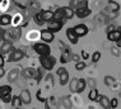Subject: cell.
<instances>
[{
	"label": "cell",
	"instance_id": "cell-1",
	"mask_svg": "<svg viewBox=\"0 0 121 109\" xmlns=\"http://www.w3.org/2000/svg\"><path fill=\"white\" fill-rule=\"evenodd\" d=\"M40 64L45 70L51 71L52 69L55 67V65H56V58H55L54 56H51V53L47 55V56H41L40 57Z\"/></svg>",
	"mask_w": 121,
	"mask_h": 109
},
{
	"label": "cell",
	"instance_id": "cell-2",
	"mask_svg": "<svg viewBox=\"0 0 121 109\" xmlns=\"http://www.w3.org/2000/svg\"><path fill=\"white\" fill-rule=\"evenodd\" d=\"M33 51H35L37 55H40V56H47V55L51 53L50 46H48V43H46V42H43V41L35 43V46H33Z\"/></svg>",
	"mask_w": 121,
	"mask_h": 109
},
{
	"label": "cell",
	"instance_id": "cell-3",
	"mask_svg": "<svg viewBox=\"0 0 121 109\" xmlns=\"http://www.w3.org/2000/svg\"><path fill=\"white\" fill-rule=\"evenodd\" d=\"M26 56L24 53V51H22V49H13V51L9 53L8 56V58H6V61L8 62H18V61H21L22 58H23Z\"/></svg>",
	"mask_w": 121,
	"mask_h": 109
},
{
	"label": "cell",
	"instance_id": "cell-4",
	"mask_svg": "<svg viewBox=\"0 0 121 109\" xmlns=\"http://www.w3.org/2000/svg\"><path fill=\"white\" fill-rule=\"evenodd\" d=\"M19 76H21V67H13L10 71L8 72V82L9 84H12V82H15L19 79Z\"/></svg>",
	"mask_w": 121,
	"mask_h": 109
},
{
	"label": "cell",
	"instance_id": "cell-5",
	"mask_svg": "<svg viewBox=\"0 0 121 109\" xmlns=\"http://www.w3.org/2000/svg\"><path fill=\"white\" fill-rule=\"evenodd\" d=\"M40 37L43 42L51 43V42L55 39V33H52L51 31H48V29H42V31L40 32Z\"/></svg>",
	"mask_w": 121,
	"mask_h": 109
},
{
	"label": "cell",
	"instance_id": "cell-6",
	"mask_svg": "<svg viewBox=\"0 0 121 109\" xmlns=\"http://www.w3.org/2000/svg\"><path fill=\"white\" fill-rule=\"evenodd\" d=\"M61 28H63V22L55 20V19H52V20L48 22V24H47V29L51 31L52 33H56L59 31H61Z\"/></svg>",
	"mask_w": 121,
	"mask_h": 109
},
{
	"label": "cell",
	"instance_id": "cell-7",
	"mask_svg": "<svg viewBox=\"0 0 121 109\" xmlns=\"http://www.w3.org/2000/svg\"><path fill=\"white\" fill-rule=\"evenodd\" d=\"M74 13H75V15H77L78 18L83 19V18H87V16L92 13V10H91L87 5H84V6H82V8H79V9H75Z\"/></svg>",
	"mask_w": 121,
	"mask_h": 109
},
{
	"label": "cell",
	"instance_id": "cell-8",
	"mask_svg": "<svg viewBox=\"0 0 121 109\" xmlns=\"http://www.w3.org/2000/svg\"><path fill=\"white\" fill-rule=\"evenodd\" d=\"M21 75L22 77H24L26 80H29V79H35L36 77V70L32 67H26L23 70H21Z\"/></svg>",
	"mask_w": 121,
	"mask_h": 109
},
{
	"label": "cell",
	"instance_id": "cell-9",
	"mask_svg": "<svg viewBox=\"0 0 121 109\" xmlns=\"http://www.w3.org/2000/svg\"><path fill=\"white\" fill-rule=\"evenodd\" d=\"M13 49H14V47H13L12 42L5 41V39H4V42L1 43V47H0V53H1V55H9Z\"/></svg>",
	"mask_w": 121,
	"mask_h": 109
},
{
	"label": "cell",
	"instance_id": "cell-10",
	"mask_svg": "<svg viewBox=\"0 0 121 109\" xmlns=\"http://www.w3.org/2000/svg\"><path fill=\"white\" fill-rule=\"evenodd\" d=\"M71 60V49L70 47H65L63 51H61V57H60V62L61 64H66Z\"/></svg>",
	"mask_w": 121,
	"mask_h": 109
},
{
	"label": "cell",
	"instance_id": "cell-11",
	"mask_svg": "<svg viewBox=\"0 0 121 109\" xmlns=\"http://www.w3.org/2000/svg\"><path fill=\"white\" fill-rule=\"evenodd\" d=\"M74 29V32H75V34L78 36V37H84V36L88 33V27L86 24H77L75 27H73Z\"/></svg>",
	"mask_w": 121,
	"mask_h": 109
},
{
	"label": "cell",
	"instance_id": "cell-12",
	"mask_svg": "<svg viewBox=\"0 0 121 109\" xmlns=\"http://www.w3.org/2000/svg\"><path fill=\"white\" fill-rule=\"evenodd\" d=\"M21 99H22V103L26 104V105H29L32 103V95H31V91L27 90V89H23L21 91Z\"/></svg>",
	"mask_w": 121,
	"mask_h": 109
},
{
	"label": "cell",
	"instance_id": "cell-13",
	"mask_svg": "<svg viewBox=\"0 0 121 109\" xmlns=\"http://www.w3.org/2000/svg\"><path fill=\"white\" fill-rule=\"evenodd\" d=\"M27 9H29V14H31L32 16H33L36 13H38V12L42 10V9H41V5L38 4L37 1H35V0H31V1H29Z\"/></svg>",
	"mask_w": 121,
	"mask_h": 109
},
{
	"label": "cell",
	"instance_id": "cell-14",
	"mask_svg": "<svg viewBox=\"0 0 121 109\" xmlns=\"http://www.w3.org/2000/svg\"><path fill=\"white\" fill-rule=\"evenodd\" d=\"M94 101H97V103H99V105L102 108H110V99L106 97V95H99L98 94V97L96 98V100Z\"/></svg>",
	"mask_w": 121,
	"mask_h": 109
},
{
	"label": "cell",
	"instance_id": "cell-15",
	"mask_svg": "<svg viewBox=\"0 0 121 109\" xmlns=\"http://www.w3.org/2000/svg\"><path fill=\"white\" fill-rule=\"evenodd\" d=\"M66 37L71 42V44H77L78 43V39H79V37L75 34V32H74L73 28H68L66 29Z\"/></svg>",
	"mask_w": 121,
	"mask_h": 109
},
{
	"label": "cell",
	"instance_id": "cell-16",
	"mask_svg": "<svg viewBox=\"0 0 121 109\" xmlns=\"http://www.w3.org/2000/svg\"><path fill=\"white\" fill-rule=\"evenodd\" d=\"M120 37H121V31H120V29H117V28L115 29V31L107 33V39L111 41V42H117Z\"/></svg>",
	"mask_w": 121,
	"mask_h": 109
},
{
	"label": "cell",
	"instance_id": "cell-17",
	"mask_svg": "<svg viewBox=\"0 0 121 109\" xmlns=\"http://www.w3.org/2000/svg\"><path fill=\"white\" fill-rule=\"evenodd\" d=\"M84 5H87V0H70L69 3V6L71 9H79Z\"/></svg>",
	"mask_w": 121,
	"mask_h": 109
},
{
	"label": "cell",
	"instance_id": "cell-18",
	"mask_svg": "<svg viewBox=\"0 0 121 109\" xmlns=\"http://www.w3.org/2000/svg\"><path fill=\"white\" fill-rule=\"evenodd\" d=\"M63 14H64V18L65 19H73L74 18V9H71L70 6H63Z\"/></svg>",
	"mask_w": 121,
	"mask_h": 109
},
{
	"label": "cell",
	"instance_id": "cell-19",
	"mask_svg": "<svg viewBox=\"0 0 121 109\" xmlns=\"http://www.w3.org/2000/svg\"><path fill=\"white\" fill-rule=\"evenodd\" d=\"M13 3H14V5L17 6V8L22 9V10H26V9L28 8V4L31 0H12Z\"/></svg>",
	"mask_w": 121,
	"mask_h": 109
},
{
	"label": "cell",
	"instance_id": "cell-20",
	"mask_svg": "<svg viewBox=\"0 0 121 109\" xmlns=\"http://www.w3.org/2000/svg\"><path fill=\"white\" fill-rule=\"evenodd\" d=\"M10 32H12V34H13V37H14L15 41H18V39L22 37V27H19V25H14V27H12Z\"/></svg>",
	"mask_w": 121,
	"mask_h": 109
},
{
	"label": "cell",
	"instance_id": "cell-21",
	"mask_svg": "<svg viewBox=\"0 0 121 109\" xmlns=\"http://www.w3.org/2000/svg\"><path fill=\"white\" fill-rule=\"evenodd\" d=\"M41 15L45 23H48L54 19V12H51V10H41Z\"/></svg>",
	"mask_w": 121,
	"mask_h": 109
},
{
	"label": "cell",
	"instance_id": "cell-22",
	"mask_svg": "<svg viewBox=\"0 0 121 109\" xmlns=\"http://www.w3.org/2000/svg\"><path fill=\"white\" fill-rule=\"evenodd\" d=\"M12 23V16L9 14H3L0 15V25L1 27H6Z\"/></svg>",
	"mask_w": 121,
	"mask_h": 109
},
{
	"label": "cell",
	"instance_id": "cell-23",
	"mask_svg": "<svg viewBox=\"0 0 121 109\" xmlns=\"http://www.w3.org/2000/svg\"><path fill=\"white\" fill-rule=\"evenodd\" d=\"M59 103H60V105L64 108H71V98L68 97V95H65V97H63L59 100Z\"/></svg>",
	"mask_w": 121,
	"mask_h": 109
},
{
	"label": "cell",
	"instance_id": "cell-24",
	"mask_svg": "<svg viewBox=\"0 0 121 109\" xmlns=\"http://www.w3.org/2000/svg\"><path fill=\"white\" fill-rule=\"evenodd\" d=\"M12 107L13 108H21L22 107V99H21V95H14V97L12 98V101H10Z\"/></svg>",
	"mask_w": 121,
	"mask_h": 109
},
{
	"label": "cell",
	"instance_id": "cell-25",
	"mask_svg": "<svg viewBox=\"0 0 121 109\" xmlns=\"http://www.w3.org/2000/svg\"><path fill=\"white\" fill-rule=\"evenodd\" d=\"M12 90L13 89H12L10 85H1V86H0V99H1L3 97H5V95L10 94Z\"/></svg>",
	"mask_w": 121,
	"mask_h": 109
},
{
	"label": "cell",
	"instance_id": "cell-26",
	"mask_svg": "<svg viewBox=\"0 0 121 109\" xmlns=\"http://www.w3.org/2000/svg\"><path fill=\"white\" fill-rule=\"evenodd\" d=\"M87 88V80L84 79H78V84H77V93H82Z\"/></svg>",
	"mask_w": 121,
	"mask_h": 109
},
{
	"label": "cell",
	"instance_id": "cell-27",
	"mask_svg": "<svg viewBox=\"0 0 121 109\" xmlns=\"http://www.w3.org/2000/svg\"><path fill=\"white\" fill-rule=\"evenodd\" d=\"M54 19L55 20H60V22H63V19H65L64 14H63V9L61 8H57L56 10L54 12Z\"/></svg>",
	"mask_w": 121,
	"mask_h": 109
},
{
	"label": "cell",
	"instance_id": "cell-28",
	"mask_svg": "<svg viewBox=\"0 0 121 109\" xmlns=\"http://www.w3.org/2000/svg\"><path fill=\"white\" fill-rule=\"evenodd\" d=\"M43 70H45V69L43 67H38L37 69V70H36V82H37V84H40V82H41V80H42V79H43Z\"/></svg>",
	"mask_w": 121,
	"mask_h": 109
},
{
	"label": "cell",
	"instance_id": "cell-29",
	"mask_svg": "<svg viewBox=\"0 0 121 109\" xmlns=\"http://www.w3.org/2000/svg\"><path fill=\"white\" fill-rule=\"evenodd\" d=\"M33 20L36 22V24H37V25H41V27L45 24V20L42 19V15H41V12L36 13V14L33 15Z\"/></svg>",
	"mask_w": 121,
	"mask_h": 109
},
{
	"label": "cell",
	"instance_id": "cell-30",
	"mask_svg": "<svg viewBox=\"0 0 121 109\" xmlns=\"http://www.w3.org/2000/svg\"><path fill=\"white\" fill-rule=\"evenodd\" d=\"M59 77H60V85H63V86L69 82V74H68V71H65L64 74H61Z\"/></svg>",
	"mask_w": 121,
	"mask_h": 109
},
{
	"label": "cell",
	"instance_id": "cell-31",
	"mask_svg": "<svg viewBox=\"0 0 121 109\" xmlns=\"http://www.w3.org/2000/svg\"><path fill=\"white\" fill-rule=\"evenodd\" d=\"M115 77L111 76V75H107V76H104V85L106 86H112V85H115Z\"/></svg>",
	"mask_w": 121,
	"mask_h": 109
},
{
	"label": "cell",
	"instance_id": "cell-32",
	"mask_svg": "<svg viewBox=\"0 0 121 109\" xmlns=\"http://www.w3.org/2000/svg\"><path fill=\"white\" fill-rule=\"evenodd\" d=\"M107 4H108V9H110V10H112V12H119V9H120V5L117 4L116 1H112V0H108V1H107Z\"/></svg>",
	"mask_w": 121,
	"mask_h": 109
},
{
	"label": "cell",
	"instance_id": "cell-33",
	"mask_svg": "<svg viewBox=\"0 0 121 109\" xmlns=\"http://www.w3.org/2000/svg\"><path fill=\"white\" fill-rule=\"evenodd\" d=\"M97 97H98V90H97V88H93V89H91L89 94H88V98H89V100L94 101V100H96V98H97Z\"/></svg>",
	"mask_w": 121,
	"mask_h": 109
},
{
	"label": "cell",
	"instance_id": "cell-34",
	"mask_svg": "<svg viewBox=\"0 0 121 109\" xmlns=\"http://www.w3.org/2000/svg\"><path fill=\"white\" fill-rule=\"evenodd\" d=\"M77 84H78V79H71V81L69 82V90L71 93H77Z\"/></svg>",
	"mask_w": 121,
	"mask_h": 109
},
{
	"label": "cell",
	"instance_id": "cell-35",
	"mask_svg": "<svg viewBox=\"0 0 121 109\" xmlns=\"http://www.w3.org/2000/svg\"><path fill=\"white\" fill-rule=\"evenodd\" d=\"M45 81L47 82V89H50V88H54V76H52V74H47L46 75V77H45Z\"/></svg>",
	"mask_w": 121,
	"mask_h": 109
},
{
	"label": "cell",
	"instance_id": "cell-36",
	"mask_svg": "<svg viewBox=\"0 0 121 109\" xmlns=\"http://www.w3.org/2000/svg\"><path fill=\"white\" fill-rule=\"evenodd\" d=\"M75 69H77L78 71L84 70V69H86V62H83V61H78L77 64H75Z\"/></svg>",
	"mask_w": 121,
	"mask_h": 109
},
{
	"label": "cell",
	"instance_id": "cell-37",
	"mask_svg": "<svg viewBox=\"0 0 121 109\" xmlns=\"http://www.w3.org/2000/svg\"><path fill=\"white\" fill-rule=\"evenodd\" d=\"M99 58H101V52L96 51V52L92 55V62H94V64H96V62L99 61Z\"/></svg>",
	"mask_w": 121,
	"mask_h": 109
},
{
	"label": "cell",
	"instance_id": "cell-38",
	"mask_svg": "<svg viewBox=\"0 0 121 109\" xmlns=\"http://www.w3.org/2000/svg\"><path fill=\"white\" fill-rule=\"evenodd\" d=\"M87 85H88L91 89H93V88L97 86V82H96V80H94V79L91 77V79H88V80H87Z\"/></svg>",
	"mask_w": 121,
	"mask_h": 109
},
{
	"label": "cell",
	"instance_id": "cell-39",
	"mask_svg": "<svg viewBox=\"0 0 121 109\" xmlns=\"http://www.w3.org/2000/svg\"><path fill=\"white\" fill-rule=\"evenodd\" d=\"M117 105H119V100L116 98H112L110 100V108H117Z\"/></svg>",
	"mask_w": 121,
	"mask_h": 109
},
{
	"label": "cell",
	"instance_id": "cell-40",
	"mask_svg": "<svg viewBox=\"0 0 121 109\" xmlns=\"http://www.w3.org/2000/svg\"><path fill=\"white\" fill-rule=\"evenodd\" d=\"M12 98H13V97H12V93H10V94L5 95V97H3V98H1V100L4 101L5 104H8V103H10V101H12Z\"/></svg>",
	"mask_w": 121,
	"mask_h": 109
},
{
	"label": "cell",
	"instance_id": "cell-41",
	"mask_svg": "<svg viewBox=\"0 0 121 109\" xmlns=\"http://www.w3.org/2000/svg\"><path fill=\"white\" fill-rule=\"evenodd\" d=\"M71 60L75 61V62H78V61H80V56L77 55V53H71Z\"/></svg>",
	"mask_w": 121,
	"mask_h": 109
},
{
	"label": "cell",
	"instance_id": "cell-42",
	"mask_svg": "<svg viewBox=\"0 0 121 109\" xmlns=\"http://www.w3.org/2000/svg\"><path fill=\"white\" fill-rule=\"evenodd\" d=\"M65 71H66V69H65V67H59V69H57V71H56L57 76H60V75H61V74H64Z\"/></svg>",
	"mask_w": 121,
	"mask_h": 109
},
{
	"label": "cell",
	"instance_id": "cell-43",
	"mask_svg": "<svg viewBox=\"0 0 121 109\" xmlns=\"http://www.w3.org/2000/svg\"><path fill=\"white\" fill-rule=\"evenodd\" d=\"M82 57H83V60H88V58H89L91 56L88 55V53H87L86 51H82Z\"/></svg>",
	"mask_w": 121,
	"mask_h": 109
},
{
	"label": "cell",
	"instance_id": "cell-44",
	"mask_svg": "<svg viewBox=\"0 0 121 109\" xmlns=\"http://www.w3.org/2000/svg\"><path fill=\"white\" fill-rule=\"evenodd\" d=\"M115 27H116L115 24H110L108 27H107V33H108V32H112V31H115V29H116Z\"/></svg>",
	"mask_w": 121,
	"mask_h": 109
},
{
	"label": "cell",
	"instance_id": "cell-45",
	"mask_svg": "<svg viewBox=\"0 0 121 109\" xmlns=\"http://www.w3.org/2000/svg\"><path fill=\"white\" fill-rule=\"evenodd\" d=\"M117 48H119V47H112V49H111V52H112L115 56H119V55H120V53H119V49H117Z\"/></svg>",
	"mask_w": 121,
	"mask_h": 109
},
{
	"label": "cell",
	"instance_id": "cell-46",
	"mask_svg": "<svg viewBox=\"0 0 121 109\" xmlns=\"http://www.w3.org/2000/svg\"><path fill=\"white\" fill-rule=\"evenodd\" d=\"M5 75V70H4V66H0V79Z\"/></svg>",
	"mask_w": 121,
	"mask_h": 109
},
{
	"label": "cell",
	"instance_id": "cell-47",
	"mask_svg": "<svg viewBox=\"0 0 121 109\" xmlns=\"http://www.w3.org/2000/svg\"><path fill=\"white\" fill-rule=\"evenodd\" d=\"M4 62H5V60H4V55L0 53V66H4Z\"/></svg>",
	"mask_w": 121,
	"mask_h": 109
},
{
	"label": "cell",
	"instance_id": "cell-48",
	"mask_svg": "<svg viewBox=\"0 0 121 109\" xmlns=\"http://www.w3.org/2000/svg\"><path fill=\"white\" fill-rule=\"evenodd\" d=\"M3 36H4V29L0 27V39H3Z\"/></svg>",
	"mask_w": 121,
	"mask_h": 109
},
{
	"label": "cell",
	"instance_id": "cell-49",
	"mask_svg": "<svg viewBox=\"0 0 121 109\" xmlns=\"http://www.w3.org/2000/svg\"><path fill=\"white\" fill-rule=\"evenodd\" d=\"M116 43H117V47H119V48H120V47H121V37L119 38V41H117V42H116Z\"/></svg>",
	"mask_w": 121,
	"mask_h": 109
},
{
	"label": "cell",
	"instance_id": "cell-50",
	"mask_svg": "<svg viewBox=\"0 0 121 109\" xmlns=\"http://www.w3.org/2000/svg\"><path fill=\"white\" fill-rule=\"evenodd\" d=\"M119 95H120V98H121V91H120V94H119Z\"/></svg>",
	"mask_w": 121,
	"mask_h": 109
},
{
	"label": "cell",
	"instance_id": "cell-51",
	"mask_svg": "<svg viewBox=\"0 0 121 109\" xmlns=\"http://www.w3.org/2000/svg\"><path fill=\"white\" fill-rule=\"evenodd\" d=\"M1 1H3V0H0V3H1Z\"/></svg>",
	"mask_w": 121,
	"mask_h": 109
}]
</instances>
